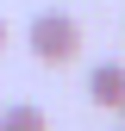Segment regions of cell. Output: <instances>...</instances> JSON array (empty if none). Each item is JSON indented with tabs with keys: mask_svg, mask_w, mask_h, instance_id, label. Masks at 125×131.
Here are the masks:
<instances>
[{
	"mask_svg": "<svg viewBox=\"0 0 125 131\" xmlns=\"http://www.w3.org/2000/svg\"><path fill=\"white\" fill-rule=\"evenodd\" d=\"M25 44H31V56L44 69H62V62L81 56V25H75V13H38L31 31H25Z\"/></svg>",
	"mask_w": 125,
	"mask_h": 131,
	"instance_id": "cell-1",
	"label": "cell"
},
{
	"mask_svg": "<svg viewBox=\"0 0 125 131\" xmlns=\"http://www.w3.org/2000/svg\"><path fill=\"white\" fill-rule=\"evenodd\" d=\"M88 100L106 106V112L125 106V62H94L88 69Z\"/></svg>",
	"mask_w": 125,
	"mask_h": 131,
	"instance_id": "cell-2",
	"label": "cell"
},
{
	"mask_svg": "<svg viewBox=\"0 0 125 131\" xmlns=\"http://www.w3.org/2000/svg\"><path fill=\"white\" fill-rule=\"evenodd\" d=\"M0 131H50V119H44L38 106H6L0 112Z\"/></svg>",
	"mask_w": 125,
	"mask_h": 131,
	"instance_id": "cell-3",
	"label": "cell"
},
{
	"mask_svg": "<svg viewBox=\"0 0 125 131\" xmlns=\"http://www.w3.org/2000/svg\"><path fill=\"white\" fill-rule=\"evenodd\" d=\"M0 50H6V19H0Z\"/></svg>",
	"mask_w": 125,
	"mask_h": 131,
	"instance_id": "cell-4",
	"label": "cell"
},
{
	"mask_svg": "<svg viewBox=\"0 0 125 131\" xmlns=\"http://www.w3.org/2000/svg\"><path fill=\"white\" fill-rule=\"evenodd\" d=\"M119 112H125V106H119Z\"/></svg>",
	"mask_w": 125,
	"mask_h": 131,
	"instance_id": "cell-5",
	"label": "cell"
},
{
	"mask_svg": "<svg viewBox=\"0 0 125 131\" xmlns=\"http://www.w3.org/2000/svg\"><path fill=\"white\" fill-rule=\"evenodd\" d=\"M119 131H125V125H119Z\"/></svg>",
	"mask_w": 125,
	"mask_h": 131,
	"instance_id": "cell-6",
	"label": "cell"
}]
</instances>
